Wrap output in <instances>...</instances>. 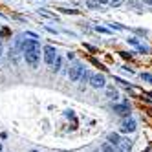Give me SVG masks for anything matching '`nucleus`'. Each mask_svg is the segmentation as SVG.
<instances>
[{
	"label": "nucleus",
	"instance_id": "1",
	"mask_svg": "<svg viewBox=\"0 0 152 152\" xmlns=\"http://www.w3.org/2000/svg\"><path fill=\"white\" fill-rule=\"evenodd\" d=\"M22 53H24V59H26V62L29 64V66L37 68V62H39V57H40V44H39V40L29 39V40L22 42Z\"/></svg>",
	"mask_w": 152,
	"mask_h": 152
},
{
	"label": "nucleus",
	"instance_id": "2",
	"mask_svg": "<svg viewBox=\"0 0 152 152\" xmlns=\"http://www.w3.org/2000/svg\"><path fill=\"white\" fill-rule=\"evenodd\" d=\"M83 72H84V68H83V64H81V62H73V66L70 68V73H68V77H70V81H73V83H77V81H81V75H83Z\"/></svg>",
	"mask_w": 152,
	"mask_h": 152
},
{
	"label": "nucleus",
	"instance_id": "3",
	"mask_svg": "<svg viewBox=\"0 0 152 152\" xmlns=\"http://www.w3.org/2000/svg\"><path fill=\"white\" fill-rule=\"evenodd\" d=\"M57 57H59L57 55V50L53 48V46H46L44 48V61H46V64H53Z\"/></svg>",
	"mask_w": 152,
	"mask_h": 152
},
{
	"label": "nucleus",
	"instance_id": "4",
	"mask_svg": "<svg viewBox=\"0 0 152 152\" xmlns=\"http://www.w3.org/2000/svg\"><path fill=\"white\" fill-rule=\"evenodd\" d=\"M90 83H92V86H94V88H103V86L106 84L104 77H103V75H99V73L90 75Z\"/></svg>",
	"mask_w": 152,
	"mask_h": 152
},
{
	"label": "nucleus",
	"instance_id": "5",
	"mask_svg": "<svg viewBox=\"0 0 152 152\" xmlns=\"http://www.w3.org/2000/svg\"><path fill=\"white\" fill-rule=\"evenodd\" d=\"M136 130V121L134 119H125V121L121 123V132H125V134H128V132H134Z\"/></svg>",
	"mask_w": 152,
	"mask_h": 152
},
{
	"label": "nucleus",
	"instance_id": "6",
	"mask_svg": "<svg viewBox=\"0 0 152 152\" xmlns=\"http://www.w3.org/2000/svg\"><path fill=\"white\" fill-rule=\"evenodd\" d=\"M114 112L117 115H128L130 114V106H128V103H125V104H114Z\"/></svg>",
	"mask_w": 152,
	"mask_h": 152
},
{
	"label": "nucleus",
	"instance_id": "7",
	"mask_svg": "<svg viewBox=\"0 0 152 152\" xmlns=\"http://www.w3.org/2000/svg\"><path fill=\"white\" fill-rule=\"evenodd\" d=\"M119 141H121L119 134H115V132H110V134H108V141H106V143H110L112 147H117V145H119Z\"/></svg>",
	"mask_w": 152,
	"mask_h": 152
},
{
	"label": "nucleus",
	"instance_id": "8",
	"mask_svg": "<svg viewBox=\"0 0 152 152\" xmlns=\"http://www.w3.org/2000/svg\"><path fill=\"white\" fill-rule=\"evenodd\" d=\"M117 147H119V152H128L130 148H132V143H130L128 139H121Z\"/></svg>",
	"mask_w": 152,
	"mask_h": 152
},
{
	"label": "nucleus",
	"instance_id": "9",
	"mask_svg": "<svg viewBox=\"0 0 152 152\" xmlns=\"http://www.w3.org/2000/svg\"><path fill=\"white\" fill-rule=\"evenodd\" d=\"M51 66H53V70H55V72H59V70H61V59L57 57V59H55V62H53Z\"/></svg>",
	"mask_w": 152,
	"mask_h": 152
},
{
	"label": "nucleus",
	"instance_id": "10",
	"mask_svg": "<svg viewBox=\"0 0 152 152\" xmlns=\"http://www.w3.org/2000/svg\"><path fill=\"white\" fill-rule=\"evenodd\" d=\"M101 150H104V152H114V148H112L110 143H104V145L101 147Z\"/></svg>",
	"mask_w": 152,
	"mask_h": 152
},
{
	"label": "nucleus",
	"instance_id": "11",
	"mask_svg": "<svg viewBox=\"0 0 152 152\" xmlns=\"http://www.w3.org/2000/svg\"><path fill=\"white\" fill-rule=\"evenodd\" d=\"M39 13H40V15H44V17H50V18H55V15H53V13H48L46 9H40Z\"/></svg>",
	"mask_w": 152,
	"mask_h": 152
},
{
	"label": "nucleus",
	"instance_id": "12",
	"mask_svg": "<svg viewBox=\"0 0 152 152\" xmlns=\"http://www.w3.org/2000/svg\"><path fill=\"white\" fill-rule=\"evenodd\" d=\"M108 95H110V99H117V92L112 88H108Z\"/></svg>",
	"mask_w": 152,
	"mask_h": 152
},
{
	"label": "nucleus",
	"instance_id": "13",
	"mask_svg": "<svg viewBox=\"0 0 152 152\" xmlns=\"http://www.w3.org/2000/svg\"><path fill=\"white\" fill-rule=\"evenodd\" d=\"M97 6H99L97 0H88V7H97Z\"/></svg>",
	"mask_w": 152,
	"mask_h": 152
},
{
	"label": "nucleus",
	"instance_id": "14",
	"mask_svg": "<svg viewBox=\"0 0 152 152\" xmlns=\"http://www.w3.org/2000/svg\"><path fill=\"white\" fill-rule=\"evenodd\" d=\"M128 42H130V44H134V46H139V44H141L137 39H128Z\"/></svg>",
	"mask_w": 152,
	"mask_h": 152
},
{
	"label": "nucleus",
	"instance_id": "15",
	"mask_svg": "<svg viewBox=\"0 0 152 152\" xmlns=\"http://www.w3.org/2000/svg\"><path fill=\"white\" fill-rule=\"evenodd\" d=\"M141 79H145V81H150V79H152V75H150V73H141Z\"/></svg>",
	"mask_w": 152,
	"mask_h": 152
},
{
	"label": "nucleus",
	"instance_id": "16",
	"mask_svg": "<svg viewBox=\"0 0 152 152\" xmlns=\"http://www.w3.org/2000/svg\"><path fill=\"white\" fill-rule=\"evenodd\" d=\"M110 28H115V29H125V26H121V24H110Z\"/></svg>",
	"mask_w": 152,
	"mask_h": 152
},
{
	"label": "nucleus",
	"instance_id": "17",
	"mask_svg": "<svg viewBox=\"0 0 152 152\" xmlns=\"http://www.w3.org/2000/svg\"><path fill=\"white\" fill-rule=\"evenodd\" d=\"M95 29H97V31H99V33H108V29H106V28H99V26H97Z\"/></svg>",
	"mask_w": 152,
	"mask_h": 152
},
{
	"label": "nucleus",
	"instance_id": "18",
	"mask_svg": "<svg viewBox=\"0 0 152 152\" xmlns=\"http://www.w3.org/2000/svg\"><path fill=\"white\" fill-rule=\"evenodd\" d=\"M97 2H99V4H101V2H108V0H97Z\"/></svg>",
	"mask_w": 152,
	"mask_h": 152
},
{
	"label": "nucleus",
	"instance_id": "19",
	"mask_svg": "<svg viewBox=\"0 0 152 152\" xmlns=\"http://www.w3.org/2000/svg\"><path fill=\"white\" fill-rule=\"evenodd\" d=\"M108 2H112V4H114V2H119V0H108Z\"/></svg>",
	"mask_w": 152,
	"mask_h": 152
},
{
	"label": "nucleus",
	"instance_id": "20",
	"mask_svg": "<svg viewBox=\"0 0 152 152\" xmlns=\"http://www.w3.org/2000/svg\"><path fill=\"white\" fill-rule=\"evenodd\" d=\"M29 152H39V150H29Z\"/></svg>",
	"mask_w": 152,
	"mask_h": 152
},
{
	"label": "nucleus",
	"instance_id": "21",
	"mask_svg": "<svg viewBox=\"0 0 152 152\" xmlns=\"http://www.w3.org/2000/svg\"><path fill=\"white\" fill-rule=\"evenodd\" d=\"M0 152H2V145H0Z\"/></svg>",
	"mask_w": 152,
	"mask_h": 152
},
{
	"label": "nucleus",
	"instance_id": "22",
	"mask_svg": "<svg viewBox=\"0 0 152 152\" xmlns=\"http://www.w3.org/2000/svg\"><path fill=\"white\" fill-rule=\"evenodd\" d=\"M147 2H150V4H152V0H147Z\"/></svg>",
	"mask_w": 152,
	"mask_h": 152
},
{
	"label": "nucleus",
	"instance_id": "23",
	"mask_svg": "<svg viewBox=\"0 0 152 152\" xmlns=\"http://www.w3.org/2000/svg\"><path fill=\"white\" fill-rule=\"evenodd\" d=\"M95 152H101V150H95Z\"/></svg>",
	"mask_w": 152,
	"mask_h": 152
},
{
	"label": "nucleus",
	"instance_id": "24",
	"mask_svg": "<svg viewBox=\"0 0 152 152\" xmlns=\"http://www.w3.org/2000/svg\"><path fill=\"white\" fill-rule=\"evenodd\" d=\"M150 83H152V79H150Z\"/></svg>",
	"mask_w": 152,
	"mask_h": 152
}]
</instances>
